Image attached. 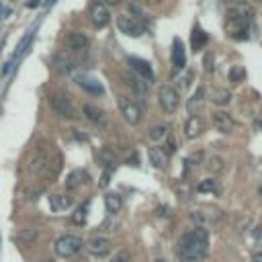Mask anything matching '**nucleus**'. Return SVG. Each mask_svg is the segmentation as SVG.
<instances>
[{"mask_svg": "<svg viewBox=\"0 0 262 262\" xmlns=\"http://www.w3.org/2000/svg\"><path fill=\"white\" fill-rule=\"evenodd\" d=\"M104 207L109 213H119L123 207V197L117 193H107L104 195Z\"/></svg>", "mask_w": 262, "mask_h": 262, "instance_id": "5701e85b", "label": "nucleus"}, {"mask_svg": "<svg viewBox=\"0 0 262 262\" xmlns=\"http://www.w3.org/2000/svg\"><path fill=\"white\" fill-rule=\"evenodd\" d=\"M86 211H88V203H82V205L74 211L72 221H74L76 225H84V223H86Z\"/></svg>", "mask_w": 262, "mask_h": 262, "instance_id": "7c9ffc66", "label": "nucleus"}, {"mask_svg": "<svg viewBox=\"0 0 262 262\" xmlns=\"http://www.w3.org/2000/svg\"><path fill=\"white\" fill-rule=\"evenodd\" d=\"M35 238H37V229H35V227H27V229L19 231V240L25 242V244H27V242H33Z\"/></svg>", "mask_w": 262, "mask_h": 262, "instance_id": "72a5a7b5", "label": "nucleus"}, {"mask_svg": "<svg viewBox=\"0 0 262 262\" xmlns=\"http://www.w3.org/2000/svg\"><path fill=\"white\" fill-rule=\"evenodd\" d=\"M252 23V13L248 7H231L225 13V33L231 39H246Z\"/></svg>", "mask_w": 262, "mask_h": 262, "instance_id": "f03ea898", "label": "nucleus"}, {"mask_svg": "<svg viewBox=\"0 0 262 262\" xmlns=\"http://www.w3.org/2000/svg\"><path fill=\"white\" fill-rule=\"evenodd\" d=\"M254 129H262V115L258 117V121L254 123Z\"/></svg>", "mask_w": 262, "mask_h": 262, "instance_id": "a19ab883", "label": "nucleus"}, {"mask_svg": "<svg viewBox=\"0 0 262 262\" xmlns=\"http://www.w3.org/2000/svg\"><path fill=\"white\" fill-rule=\"evenodd\" d=\"M76 64H78V60H76L74 54H70V51H60V54L56 56V70L62 72V74L74 72Z\"/></svg>", "mask_w": 262, "mask_h": 262, "instance_id": "dca6fc26", "label": "nucleus"}, {"mask_svg": "<svg viewBox=\"0 0 262 262\" xmlns=\"http://www.w3.org/2000/svg\"><path fill=\"white\" fill-rule=\"evenodd\" d=\"M158 100L164 113H176V109L180 107V92L172 84H162L158 90Z\"/></svg>", "mask_w": 262, "mask_h": 262, "instance_id": "423d86ee", "label": "nucleus"}, {"mask_svg": "<svg viewBox=\"0 0 262 262\" xmlns=\"http://www.w3.org/2000/svg\"><path fill=\"white\" fill-rule=\"evenodd\" d=\"M203 100H205V88L201 86V88H197V92L191 96V100H189V111L195 113V111L203 104Z\"/></svg>", "mask_w": 262, "mask_h": 262, "instance_id": "c756f323", "label": "nucleus"}, {"mask_svg": "<svg viewBox=\"0 0 262 262\" xmlns=\"http://www.w3.org/2000/svg\"><path fill=\"white\" fill-rule=\"evenodd\" d=\"M172 66L176 70H182L187 66V56H185V45L182 41L176 37L174 39V47H172Z\"/></svg>", "mask_w": 262, "mask_h": 262, "instance_id": "aec40b11", "label": "nucleus"}, {"mask_svg": "<svg viewBox=\"0 0 262 262\" xmlns=\"http://www.w3.org/2000/svg\"><path fill=\"white\" fill-rule=\"evenodd\" d=\"M244 76H246V72H244L242 66H231V70H229V82L238 84V82L244 80Z\"/></svg>", "mask_w": 262, "mask_h": 262, "instance_id": "2f4dec72", "label": "nucleus"}, {"mask_svg": "<svg viewBox=\"0 0 262 262\" xmlns=\"http://www.w3.org/2000/svg\"><path fill=\"white\" fill-rule=\"evenodd\" d=\"M166 148H168V154H174V152H176V140L168 136V144H166Z\"/></svg>", "mask_w": 262, "mask_h": 262, "instance_id": "58836bf2", "label": "nucleus"}, {"mask_svg": "<svg viewBox=\"0 0 262 262\" xmlns=\"http://www.w3.org/2000/svg\"><path fill=\"white\" fill-rule=\"evenodd\" d=\"M221 3H225V5H229V3H231V0H221Z\"/></svg>", "mask_w": 262, "mask_h": 262, "instance_id": "a18cd8bd", "label": "nucleus"}, {"mask_svg": "<svg viewBox=\"0 0 262 262\" xmlns=\"http://www.w3.org/2000/svg\"><path fill=\"white\" fill-rule=\"evenodd\" d=\"M256 3H260V0H256Z\"/></svg>", "mask_w": 262, "mask_h": 262, "instance_id": "49530a36", "label": "nucleus"}, {"mask_svg": "<svg viewBox=\"0 0 262 262\" xmlns=\"http://www.w3.org/2000/svg\"><path fill=\"white\" fill-rule=\"evenodd\" d=\"M74 80H76V84H78L82 90H86L90 96H102V94H104L102 84H100L94 76H90V74H76Z\"/></svg>", "mask_w": 262, "mask_h": 262, "instance_id": "1a4fd4ad", "label": "nucleus"}, {"mask_svg": "<svg viewBox=\"0 0 262 262\" xmlns=\"http://www.w3.org/2000/svg\"><path fill=\"white\" fill-rule=\"evenodd\" d=\"M205 168H207L211 174H219V172L225 170V162H223L221 156H209L207 162H205Z\"/></svg>", "mask_w": 262, "mask_h": 262, "instance_id": "bb28decb", "label": "nucleus"}, {"mask_svg": "<svg viewBox=\"0 0 262 262\" xmlns=\"http://www.w3.org/2000/svg\"><path fill=\"white\" fill-rule=\"evenodd\" d=\"M111 21V13H109V7L100 0H94L92 7H90V23L96 27V29H102L107 27Z\"/></svg>", "mask_w": 262, "mask_h": 262, "instance_id": "6e6552de", "label": "nucleus"}, {"mask_svg": "<svg viewBox=\"0 0 262 262\" xmlns=\"http://www.w3.org/2000/svg\"><path fill=\"white\" fill-rule=\"evenodd\" d=\"M211 100L219 107H227L231 102V92L227 88H215L213 94H211Z\"/></svg>", "mask_w": 262, "mask_h": 262, "instance_id": "a878e982", "label": "nucleus"}, {"mask_svg": "<svg viewBox=\"0 0 262 262\" xmlns=\"http://www.w3.org/2000/svg\"><path fill=\"white\" fill-rule=\"evenodd\" d=\"M96 160H98V164H100L102 168H107V172L113 170V168H117V164H119V162H117V156H115L111 150H107V148L98 152Z\"/></svg>", "mask_w": 262, "mask_h": 262, "instance_id": "4be33fe9", "label": "nucleus"}, {"mask_svg": "<svg viewBox=\"0 0 262 262\" xmlns=\"http://www.w3.org/2000/svg\"><path fill=\"white\" fill-rule=\"evenodd\" d=\"M123 80H125L127 88L134 90V94H136V96L146 98V94H148V86H146V82H144L140 76H136V74H123Z\"/></svg>", "mask_w": 262, "mask_h": 262, "instance_id": "f3484780", "label": "nucleus"}, {"mask_svg": "<svg viewBox=\"0 0 262 262\" xmlns=\"http://www.w3.org/2000/svg\"><path fill=\"white\" fill-rule=\"evenodd\" d=\"M201 160H203V154H201V152H197V154H193V156L185 158V168H187V170H193Z\"/></svg>", "mask_w": 262, "mask_h": 262, "instance_id": "f704fd0d", "label": "nucleus"}, {"mask_svg": "<svg viewBox=\"0 0 262 262\" xmlns=\"http://www.w3.org/2000/svg\"><path fill=\"white\" fill-rule=\"evenodd\" d=\"M205 129H207V121H205V117H203V115L193 113V115H189V119L185 121L182 134H185V138H187V140H197V138H201V136L205 134Z\"/></svg>", "mask_w": 262, "mask_h": 262, "instance_id": "0eeeda50", "label": "nucleus"}, {"mask_svg": "<svg viewBox=\"0 0 262 262\" xmlns=\"http://www.w3.org/2000/svg\"><path fill=\"white\" fill-rule=\"evenodd\" d=\"M119 104V111L123 115V119L129 123V125H138L144 117V107L140 102H136L134 98H129V96H119L117 100Z\"/></svg>", "mask_w": 262, "mask_h": 262, "instance_id": "20e7f679", "label": "nucleus"}, {"mask_svg": "<svg viewBox=\"0 0 262 262\" xmlns=\"http://www.w3.org/2000/svg\"><path fill=\"white\" fill-rule=\"evenodd\" d=\"M111 262H131V252L129 250H119L117 254H113Z\"/></svg>", "mask_w": 262, "mask_h": 262, "instance_id": "c9c22d12", "label": "nucleus"}, {"mask_svg": "<svg viewBox=\"0 0 262 262\" xmlns=\"http://www.w3.org/2000/svg\"><path fill=\"white\" fill-rule=\"evenodd\" d=\"M154 262H168V260H166V258H156Z\"/></svg>", "mask_w": 262, "mask_h": 262, "instance_id": "c03bdc74", "label": "nucleus"}, {"mask_svg": "<svg viewBox=\"0 0 262 262\" xmlns=\"http://www.w3.org/2000/svg\"><path fill=\"white\" fill-rule=\"evenodd\" d=\"M252 262H262V252H258V254H254V258H252Z\"/></svg>", "mask_w": 262, "mask_h": 262, "instance_id": "79ce46f5", "label": "nucleus"}, {"mask_svg": "<svg viewBox=\"0 0 262 262\" xmlns=\"http://www.w3.org/2000/svg\"><path fill=\"white\" fill-rule=\"evenodd\" d=\"M47 3H49V0H47Z\"/></svg>", "mask_w": 262, "mask_h": 262, "instance_id": "de8ad7c7", "label": "nucleus"}, {"mask_svg": "<svg viewBox=\"0 0 262 262\" xmlns=\"http://www.w3.org/2000/svg\"><path fill=\"white\" fill-rule=\"evenodd\" d=\"M129 66H131V70H134V74H136V76H140L142 80H148V82H152V80H154V70H152V66H150L146 60H140V58H129Z\"/></svg>", "mask_w": 262, "mask_h": 262, "instance_id": "2eb2a0df", "label": "nucleus"}, {"mask_svg": "<svg viewBox=\"0 0 262 262\" xmlns=\"http://www.w3.org/2000/svg\"><path fill=\"white\" fill-rule=\"evenodd\" d=\"M111 240L109 238H102V235H96V238H90L88 240V244H86V248H88V252L92 254V256H96V258H102V256H107L109 252H111Z\"/></svg>", "mask_w": 262, "mask_h": 262, "instance_id": "4468645a", "label": "nucleus"}, {"mask_svg": "<svg viewBox=\"0 0 262 262\" xmlns=\"http://www.w3.org/2000/svg\"><path fill=\"white\" fill-rule=\"evenodd\" d=\"M84 242L78 238V235H72V233H66V235H60L56 242H54V250L58 256L62 258H72L76 256L80 250H82Z\"/></svg>", "mask_w": 262, "mask_h": 262, "instance_id": "7ed1b4c3", "label": "nucleus"}, {"mask_svg": "<svg viewBox=\"0 0 262 262\" xmlns=\"http://www.w3.org/2000/svg\"><path fill=\"white\" fill-rule=\"evenodd\" d=\"M84 182H88V174H86L84 170H74V172L68 174L66 189H68V191H76V189H78L80 185H84Z\"/></svg>", "mask_w": 262, "mask_h": 262, "instance_id": "412c9836", "label": "nucleus"}, {"mask_svg": "<svg viewBox=\"0 0 262 262\" xmlns=\"http://www.w3.org/2000/svg\"><path fill=\"white\" fill-rule=\"evenodd\" d=\"M209 246V231L207 227H195L193 231L182 233L176 244V256L180 262H203L207 256Z\"/></svg>", "mask_w": 262, "mask_h": 262, "instance_id": "f257e3e1", "label": "nucleus"}, {"mask_svg": "<svg viewBox=\"0 0 262 262\" xmlns=\"http://www.w3.org/2000/svg\"><path fill=\"white\" fill-rule=\"evenodd\" d=\"M82 115H84L90 123H94V125H102V123H104V119H107L104 111H102L100 107H96V104H90V102L82 104Z\"/></svg>", "mask_w": 262, "mask_h": 262, "instance_id": "a211bd4d", "label": "nucleus"}, {"mask_svg": "<svg viewBox=\"0 0 262 262\" xmlns=\"http://www.w3.org/2000/svg\"><path fill=\"white\" fill-rule=\"evenodd\" d=\"M148 136H150V140H152V142H156V144H158V142H162L164 138H168V136H170V127H168L166 123H158V125L150 127V134H148Z\"/></svg>", "mask_w": 262, "mask_h": 262, "instance_id": "b1692460", "label": "nucleus"}, {"mask_svg": "<svg viewBox=\"0 0 262 262\" xmlns=\"http://www.w3.org/2000/svg\"><path fill=\"white\" fill-rule=\"evenodd\" d=\"M121 0H107V5H111V7H115V5H119Z\"/></svg>", "mask_w": 262, "mask_h": 262, "instance_id": "37998d69", "label": "nucleus"}, {"mask_svg": "<svg viewBox=\"0 0 262 262\" xmlns=\"http://www.w3.org/2000/svg\"><path fill=\"white\" fill-rule=\"evenodd\" d=\"M180 80V86L182 88H187V86H191V80H193V72H189V74H185L182 78H178Z\"/></svg>", "mask_w": 262, "mask_h": 262, "instance_id": "e433bc0d", "label": "nucleus"}, {"mask_svg": "<svg viewBox=\"0 0 262 262\" xmlns=\"http://www.w3.org/2000/svg\"><path fill=\"white\" fill-rule=\"evenodd\" d=\"M49 203H51V209L54 211H64L72 205V199L66 197V195H51L49 197Z\"/></svg>", "mask_w": 262, "mask_h": 262, "instance_id": "cd10ccee", "label": "nucleus"}, {"mask_svg": "<svg viewBox=\"0 0 262 262\" xmlns=\"http://www.w3.org/2000/svg\"><path fill=\"white\" fill-rule=\"evenodd\" d=\"M197 191H199V193H217V185H215V180L207 178V180H201V182H199Z\"/></svg>", "mask_w": 262, "mask_h": 262, "instance_id": "473e14b6", "label": "nucleus"}, {"mask_svg": "<svg viewBox=\"0 0 262 262\" xmlns=\"http://www.w3.org/2000/svg\"><path fill=\"white\" fill-rule=\"evenodd\" d=\"M109 182H111V174H109V172H104V174L100 176V189H104Z\"/></svg>", "mask_w": 262, "mask_h": 262, "instance_id": "ea45409f", "label": "nucleus"}, {"mask_svg": "<svg viewBox=\"0 0 262 262\" xmlns=\"http://www.w3.org/2000/svg\"><path fill=\"white\" fill-rule=\"evenodd\" d=\"M117 27L121 33L129 35V37H140L144 33V27L140 25V21H136L131 15H121L117 17Z\"/></svg>", "mask_w": 262, "mask_h": 262, "instance_id": "9b49d317", "label": "nucleus"}, {"mask_svg": "<svg viewBox=\"0 0 262 262\" xmlns=\"http://www.w3.org/2000/svg\"><path fill=\"white\" fill-rule=\"evenodd\" d=\"M203 64H205V70H207V72H211V70H213V56H211V54H207Z\"/></svg>", "mask_w": 262, "mask_h": 262, "instance_id": "4c0bfd02", "label": "nucleus"}, {"mask_svg": "<svg viewBox=\"0 0 262 262\" xmlns=\"http://www.w3.org/2000/svg\"><path fill=\"white\" fill-rule=\"evenodd\" d=\"M49 104L51 109L62 117V119H76L78 117V111L74 107V102L70 100V96L66 92H54L49 96Z\"/></svg>", "mask_w": 262, "mask_h": 262, "instance_id": "39448f33", "label": "nucleus"}, {"mask_svg": "<svg viewBox=\"0 0 262 262\" xmlns=\"http://www.w3.org/2000/svg\"><path fill=\"white\" fill-rule=\"evenodd\" d=\"M150 162H152V166L154 168H158V170H164L166 166H168V152L164 150V148H160V146H154V148H150Z\"/></svg>", "mask_w": 262, "mask_h": 262, "instance_id": "6ab92c4d", "label": "nucleus"}, {"mask_svg": "<svg viewBox=\"0 0 262 262\" xmlns=\"http://www.w3.org/2000/svg\"><path fill=\"white\" fill-rule=\"evenodd\" d=\"M45 168H47V172H45V174H47V178H49V182H51V180L60 174V170H62V158H60V156H56L54 160H49V162H47V166H45Z\"/></svg>", "mask_w": 262, "mask_h": 262, "instance_id": "c85d7f7f", "label": "nucleus"}, {"mask_svg": "<svg viewBox=\"0 0 262 262\" xmlns=\"http://www.w3.org/2000/svg\"><path fill=\"white\" fill-rule=\"evenodd\" d=\"M221 217H223V211H219V209H199V211H193V215H191V219L197 223V227L213 225Z\"/></svg>", "mask_w": 262, "mask_h": 262, "instance_id": "9d476101", "label": "nucleus"}, {"mask_svg": "<svg viewBox=\"0 0 262 262\" xmlns=\"http://www.w3.org/2000/svg\"><path fill=\"white\" fill-rule=\"evenodd\" d=\"M64 45H66V49H68L70 54H82V51H86V47H88V37H86L84 33L72 31V33H68V35L64 37Z\"/></svg>", "mask_w": 262, "mask_h": 262, "instance_id": "ddd939ff", "label": "nucleus"}, {"mask_svg": "<svg viewBox=\"0 0 262 262\" xmlns=\"http://www.w3.org/2000/svg\"><path fill=\"white\" fill-rule=\"evenodd\" d=\"M211 123H213V127H215V131H219V134H231V131L235 129V121L231 119V115L229 113H225V111H215L213 115H211Z\"/></svg>", "mask_w": 262, "mask_h": 262, "instance_id": "f8f14e48", "label": "nucleus"}, {"mask_svg": "<svg viewBox=\"0 0 262 262\" xmlns=\"http://www.w3.org/2000/svg\"><path fill=\"white\" fill-rule=\"evenodd\" d=\"M209 41V37H207V33L205 31H201L199 29V25L193 29V41H191V45H193V51H201L203 47H205V43Z\"/></svg>", "mask_w": 262, "mask_h": 262, "instance_id": "393cba45", "label": "nucleus"}]
</instances>
